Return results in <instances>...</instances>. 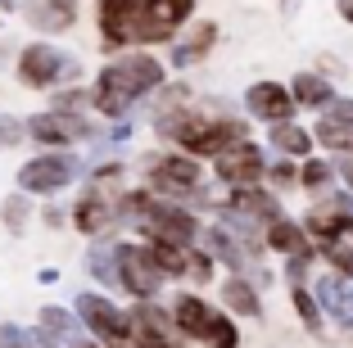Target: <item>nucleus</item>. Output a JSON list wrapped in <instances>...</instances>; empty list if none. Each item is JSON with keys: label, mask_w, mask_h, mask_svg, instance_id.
<instances>
[{"label": "nucleus", "mask_w": 353, "mask_h": 348, "mask_svg": "<svg viewBox=\"0 0 353 348\" xmlns=\"http://www.w3.org/2000/svg\"><path fill=\"white\" fill-rule=\"evenodd\" d=\"M159 86H163V63L154 54H118L95 77V109L104 118H123L141 95L159 91Z\"/></svg>", "instance_id": "nucleus-1"}, {"label": "nucleus", "mask_w": 353, "mask_h": 348, "mask_svg": "<svg viewBox=\"0 0 353 348\" xmlns=\"http://www.w3.org/2000/svg\"><path fill=\"white\" fill-rule=\"evenodd\" d=\"M159 136L176 141L190 158H222L227 150L245 145V127L236 118H199L190 109H163L159 113Z\"/></svg>", "instance_id": "nucleus-2"}, {"label": "nucleus", "mask_w": 353, "mask_h": 348, "mask_svg": "<svg viewBox=\"0 0 353 348\" xmlns=\"http://www.w3.org/2000/svg\"><path fill=\"white\" fill-rule=\"evenodd\" d=\"M82 77V59L50 41H32L28 50L19 54V82L32 86V91H50V86L77 82Z\"/></svg>", "instance_id": "nucleus-3"}, {"label": "nucleus", "mask_w": 353, "mask_h": 348, "mask_svg": "<svg viewBox=\"0 0 353 348\" xmlns=\"http://www.w3.org/2000/svg\"><path fill=\"white\" fill-rule=\"evenodd\" d=\"M77 176H86V163H77L73 154H37V158H28V163L19 167V190L23 195H54V190H63V185H73Z\"/></svg>", "instance_id": "nucleus-4"}, {"label": "nucleus", "mask_w": 353, "mask_h": 348, "mask_svg": "<svg viewBox=\"0 0 353 348\" xmlns=\"http://www.w3.org/2000/svg\"><path fill=\"white\" fill-rule=\"evenodd\" d=\"M303 231L317 249L340 245V240H353V195L349 190H335V195H322L303 217Z\"/></svg>", "instance_id": "nucleus-5"}, {"label": "nucleus", "mask_w": 353, "mask_h": 348, "mask_svg": "<svg viewBox=\"0 0 353 348\" xmlns=\"http://www.w3.org/2000/svg\"><path fill=\"white\" fill-rule=\"evenodd\" d=\"M118 272H123V289L136 303H150L159 294V285L168 280L145 245H118Z\"/></svg>", "instance_id": "nucleus-6"}, {"label": "nucleus", "mask_w": 353, "mask_h": 348, "mask_svg": "<svg viewBox=\"0 0 353 348\" xmlns=\"http://www.w3.org/2000/svg\"><path fill=\"white\" fill-rule=\"evenodd\" d=\"M28 136L41 150H68V145L86 141L91 136V123L82 113H59V109H46V113H32L28 118Z\"/></svg>", "instance_id": "nucleus-7"}, {"label": "nucleus", "mask_w": 353, "mask_h": 348, "mask_svg": "<svg viewBox=\"0 0 353 348\" xmlns=\"http://www.w3.org/2000/svg\"><path fill=\"white\" fill-rule=\"evenodd\" d=\"M195 14V0H145V14L136 23V41L141 45H159L172 41L176 28Z\"/></svg>", "instance_id": "nucleus-8"}, {"label": "nucleus", "mask_w": 353, "mask_h": 348, "mask_svg": "<svg viewBox=\"0 0 353 348\" xmlns=\"http://www.w3.org/2000/svg\"><path fill=\"white\" fill-rule=\"evenodd\" d=\"M150 185L163 195H195L199 190V163L190 154H150Z\"/></svg>", "instance_id": "nucleus-9"}, {"label": "nucleus", "mask_w": 353, "mask_h": 348, "mask_svg": "<svg viewBox=\"0 0 353 348\" xmlns=\"http://www.w3.org/2000/svg\"><path fill=\"white\" fill-rule=\"evenodd\" d=\"M73 307H77V317H82V326L91 330V335H100L104 344H114L118 335H132V317H123L114 303L104 294H91V289H77V298H73Z\"/></svg>", "instance_id": "nucleus-10"}, {"label": "nucleus", "mask_w": 353, "mask_h": 348, "mask_svg": "<svg viewBox=\"0 0 353 348\" xmlns=\"http://www.w3.org/2000/svg\"><path fill=\"white\" fill-rule=\"evenodd\" d=\"M100 14V37L109 45H132L136 41V23L145 14V0H95Z\"/></svg>", "instance_id": "nucleus-11"}, {"label": "nucleus", "mask_w": 353, "mask_h": 348, "mask_svg": "<svg viewBox=\"0 0 353 348\" xmlns=\"http://www.w3.org/2000/svg\"><path fill=\"white\" fill-rule=\"evenodd\" d=\"M263 176H268V158H263L259 145H236V150H227L218 158V181H227L231 190H240V185H259Z\"/></svg>", "instance_id": "nucleus-12"}, {"label": "nucleus", "mask_w": 353, "mask_h": 348, "mask_svg": "<svg viewBox=\"0 0 353 348\" xmlns=\"http://www.w3.org/2000/svg\"><path fill=\"white\" fill-rule=\"evenodd\" d=\"M132 330L145 348H181V330H176L172 312H159L154 303H136L132 307Z\"/></svg>", "instance_id": "nucleus-13"}, {"label": "nucleus", "mask_w": 353, "mask_h": 348, "mask_svg": "<svg viewBox=\"0 0 353 348\" xmlns=\"http://www.w3.org/2000/svg\"><path fill=\"white\" fill-rule=\"evenodd\" d=\"M245 109H250L254 118L276 127V123H290L294 95H290V86H281V82H254L250 91H245Z\"/></svg>", "instance_id": "nucleus-14"}, {"label": "nucleus", "mask_w": 353, "mask_h": 348, "mask_svg": "<svg viewBox=\"0 0 353 348\" xmlns=\"http://www.w3.org/2000/svg\"><path fill=\"white\" fill-rule=\"evenodd\" d=\"M218 307H208L199 294H181L172 303V321H176V330L186 339H199V344H208V335H213V326H218Z\"/></svg>", "instance_id": "nucleus-15"}, {"label": "nucleus", "mask_w": 353, "mask_h": 348, "mask_svg": "<svg viewBox=\"0 0 353 348\" xmlns=\"http://www.w3.org/2000/svg\"><path fill=\"white\" fill-rule=\"evenodd\" d=\"M23 19L46 37H59L77 23V0H23Z\"/></svg>", "instance_id": "nucleus-16"}, {"label": "nucleus", "mask_w": 353, "mask_h": 348, "mask_svg": "<svg viewBox=\"0 0 353 348\" xmlns=\"http://www.w3.org/2000/svg\"><path fill=\"white\" fill-rule=\"evenodd\" d=\"M73 222H77V231L82 236H104L109 226L118 222V204L109 195H104L100 185H91L82 199H77V208H73Z\"/></svg>", "instance_id": "nucleus-17"}, {"label": "nucleus", "mask_w": 353, "mask_h": 348, "mask_svg": "<svg viewBox=\"0 0 353 348\" xmlns=\"http://www.w3.org/2000/svg\"><path fill=\"white\" fill-rule=\"evenodd\" d=\"M317 303H322V312L335 321L340 330H353V285L344 276H322L317 280Z\"/></svg>", "instance_id": "nucleus-18"}, {"label": "nucleus", "mask_w": 353, "mask_h": 348, "mask_svg": "<svg viewBox=\"0 0 353 348\" xmlns=\"http://www.w3.org/2000/svg\"><path fill=\"white\" fill-rule=\"evenodd\" d=\"M227 208L254 217L259 226H272V222H281V217H285V213H281V199L268 195V190H259V185H240V190H231Z\"/></svg>", "instance_id": "nucleus-19"}, {"label": "nucleus", "mask_w": 353, "mask_h": 348, "mask_svg": "<svg viewBox=\"0 0 353 348\" xmlns=\"http://www.w3.org/2000/svg\"><path fill=\"white\" fill-rule=\"evenodd\" d=\"M268 249H276V254H285V258H299V254H312V240L299 222L281 217V222L268 226Z\"/></svg>", "instance_id": "nucleus-20"}, {"label": "nucleus", "mask_w": 353, "mask_h": 348, "mask_svg": "<svg viewBox=\"0 0 353 348\" xmlns=\"http://www.w3.org/2000/svg\"><path fill=\"white\" fill-rule=\"evenodd\" d=\"M199 240H204V249H208L213 258H218V263H227L231 272H245V263H250V258H245V249H240V240L231 236L227 226H208V231H204Z\"/></svg>", "instance_id": "nucleus-21"}, {"label": "nucleus", "mask_w": 353, "mask_h": 348, "mask_svg": "<svg viewBox=\"0 0 353 348\" xmlns=\"http://www.w3.org/2000/svg\"><path fill=\"white\" fill-rule=\"evenodd\" d=\"M268 141H272V150L285 154V158H308L312 154V132L308 127H294V123H276L268 132Z\"/></svg>", "instance_id": "nucleus-22"}, {"label": "nucleus", "mask_w": 353, "mask_h": 348, "mask_svg": "<svg viewBox=\"0 0 353 348\" xmlns=\"http://www.w3.org/2000/svg\"><path fill=\"white\" fill-rule=\"evenodd\" d=\"M290 95H294V104H299V109H326V104L335 100L331 82H326V77H317V72H299V77L290 82Z\"/></svg>", "instance_id": "nucleus-23"}, {"label": "nucleus", "mask_w": 353, "mask_h": 348, "mask_svg": "<svg viewBox=\"0 0 353 348\" xmlns=\"http://www.w3.org/2000/svg\"><path fill=\"white\" fill-rule=\"evenodd\" d=\"M86 267H91V276L100 280L104 289H123V272H118V245H95L86 254Z\"/></svg>", "instance_id": "nucleus-24"}, {"label": "nucleus", "mask_w": 353, "mask_h": 348, "mask_svg": "<svg viewBox=\"0 0 353 348\" xmlns=\"http://www.w3.org/2000/svg\"><path fill=\"white\" fill-rule=\"evenodd\" d=\"M222 303H227L231 312H240V317H259V312H263L259 289H254L245 276H231L227 285H222Z\"/></svg>", "instance_id": "nucleus-25"}, {"label": "nucleus", "mask_w": 353, "mask_h": 348, "mask_svg": "<svg viewBox=\"0 0 353 348\" xmlns=\"http://www.w3.org/2000/svg\"><path fill=\"white\" fill-rule=\"evenodd\" d=\"M213 41H218V28H213V23H199L190 41L172 45V68H190V63H199V59H204V50H208Z\"/></svg>", "instance_id": "nucleus-26"}, {"label": "nucleus", "mask_w": 353, "mask_h": 348, "mask_svg": "<svg viewBox=\"0 0 353 348\" xmlns=\"http://www.w3.org/2000/svg\"><path fill=\"white\" fill-rule=\"evenodd\" d=\"M145 249L154 254V263H159V272H163V276H186V267H190V249L168 245V240H150Z\"/></svg>", "instance_id": "nucleus-27"}, {"label": "nucleus", "mask_w": 353, "mask_h": 348, "mask_svg": "<svg viewBox=\"0 0 353 348\" xmlns=\"http://www.w3.org/2000/svg\"><path fill=\"white\" fill-rule=\"evenodd\" d=\"M312 141L326 145V150H353V127L335 123V118H322V123H317V132H312Z\"/></svg>", "instance_id": "nucleus-28"}, {"label": "nucleus", "mask_w": 353, "mask_h": 348, "mask_svg": "<svg viewBox=\"0 0 353 348\" xmlns=\"http://www.w3.org/2000/svg\"><path fill=\"white\" fill-rule=\"evenodd\" d=\"M28 217H32V199L28 195H10L5 204H0V222L10 226V236H23Z\"/></svg>", "instance_id": "nucleus-29"}, {"label": "nucleus", "mask_w": 353, "mask_h": 348, "mask_svg": "<svg viewBox=\"0 0 353 348\" xmlns=\"http://www.w3.org/2000/svg\"><path fill=\"white\" fill-rule=\"evenodd\" d=\"M290 298H294V307H299V321L312 330V335H317V330H322V317H326L322 303H317V294H308L303 285H294V289H290Z\"/></svg>", "instance_id": "nucleus-30"}, {"label": "nucleus", "mask_w": 353, "mask_h": 348, "mask_svg": "<svg viewBox=\"0 0 353 348\" xmlns=\"http://www.w3.org/2000/svg\"><path fill=\"white\" fill-rule=\"evenodd\" d=\"M331 176H335V163H326V158H308L299 167V185H308V190H326Z\"/></svg>", "instance_id": "nucleus-31"}, {"label": "nucleus", "mask_w": 353, "mask_h": 348, "mask_svg": "<svg viewBox=\"0 0 353 348\" xmlns=\"http://www.w3.org/2000/svg\"><path fill=\"white\" fill-rule=\"evenodd\" d=\"M317 254H322L326 263L335 267V276H344V280L353 276V245H349V240H340V245H326V249H317Z\"/></svg>", "instance_id": "nucleus-32"}, {"label": "nucleus", "mask_w": 353, "mask_h": 348, "mask_svg": "<svg viewBox=\"0 0 353 348\" xmlns=\"http://www.w3.org/2000/svg\"><path fill=\"white\" fill-rule=\"evenodd\" d=\"M86 104H95V91H82V86H73V91H59V95H54L50 109H59V113H82Z\"/></svg>", "instance_id": "nucleus-33"}, {"label": "nucleus", "mask_w": 353, "mask_h": 348, "mask_svg": "<svg viewBox=\"0 0 353 348\" xmlns=\"http://www.w3.org/2000/svg\"><path fill=\"white\" fill-rule=\"evenodd\" d=\"M19 141H28V118H10V113H0V150H14Z\"/></svg>", "instance_id": "nucleus-34"}, {"label": "nucleus", "mask_w": 353, "mask_h": 348, "mask_svg": "<svg viewBox=\"0 0 353 348\" xmlns=\"http://www.w3.org/2000/svg\"><path fill=\"white\" fill-rule=\"evenodd\" d=\"M186 276H195V280H213V254H208V249H190Z\"/></svg>", "instance_id": "nucleus-35"}, {"label": "nucleus", "mask_w": 353, "mask_h": 348, "mask_svg": "<svg viewBox=\"0 0 353 348\" xmlns=\"http://www.w3.org/2000/svg\"><path fill=\"white\" fill-rule=\"evenodd\" d=\"M322 118H335V123L353 127V100H344V95H335V100L326 104V113H322Z\"/></svg>", "instance_id": "nucleus-36"}, {"label": "nucleus", "mask_w": 353, "mask_h": 348, "mask_svg": "<svg viewBox=\"0 0 353 348\" xmlns=\"http://www.w3.org/2000/svg\"><path fill=\"white\" fill-rule=\"evenodd\" d=\"M268 176H272L276 185H294V181H299V167L281 158V163H268Z\"/></svg>", "instance_id": "nucleus-37"}, {"label": "nucleus", "mask_w": 353, "mask_h": 348, "mask_svg": "<svg viewBox=\"0 0 353 348\" xmlns=\"http://www.w3.org/2000/svg\"><path fill=\"white\" fill-rule=\"evenodd\" d=\"M308 263H312V254H299V258H290V267H285V276H290L294 285H303V276H308Z\"/></svg>", "instance_id": "nucleus-38"}, {"label": "nucleus", "mask_w": 353, "mask_h": 348, "mask_svg": "<svg viewBox=\"0 0 353 348\" xmlns=\"http://www.w3.org/2000/svg\"><path fill=\"white\" fill-rule=\"evenodd\" d=\"M127 136H132V123H127V118H118V127H114V132H109V145L127 141Z\"/></svg>", "instance_id": "nucleus-39"}, {"label": "nucleus", "mask_w": 353, "mask_h": 348, "mask_svg": "<svg viewBox=\"0 0 353 348\" xmlns=\"http://www.w3.org/2000/svg\"><path fill=\"white\" fill-rule=\"evenodd\" d=\"M104 348H145V344H141V339H136V330H132V335H118L114 344H104Z\"/></svg>", "instance_id": "nucleus-40"}, {"label": "nucleus", "mask_w": 353, "mask_h": 348, "mask_svg": "<svg viewBox=\"0 0 353 348\" xmlns=\"http://www.w3.org/2000/svg\"><path fill=\"white\" fill-rule=\"evenodd\" d=\"M335 172H340L344 181H349V190H353V158H344V163H335Z\"/></svg>", "instance_id": "nucleus-41"}, {"label": "nucleus", "mask_w": 353, "mask_h": 348, "mask_svg": "<svg viewBox=\"0 0 353 348\" xmlns=\"http://www.w3.org/2000/svg\"><path fill=\"white\" fill-rule=\"evenodd\" d=\"M37 280H41V285H54V280H59V272H54V267H41V272H37Z\"/></svg>", "instance_id": "nucleus-42"}, {"label": "nucleus", "mask_w": 353, "mask_h": 348, "mask_svg": "<svg viewBox=\"0 0 353 348\" xmlns=\"http://www.w3.org/2000/svg\"><path fill=\"white\" fill-rule=\"evenodd\" d=\"M335 5H340V19L353 23V0H335Z\"/></svg>", "instance_id": "nucleus-43"}, {"label": "nucleus", "mask_w": 353, "mask_h": 348, "mask_svg": "<svg viewBox=\"0 0 353 348\" xmlns=\"http://www.w3.org/2000/svg\"><path fill=\"white\" fill-rule=\"evenodd\" d=\"M46 226H63V213H59V208H46Z\"/></svg>", "instance_id": "nucleus-44"}, {"label": "nucleus", "mask_w": 353, "mask_h": 348, "mask_svg": "<svg viewBox=\"0 0 353 348\" xmlns=\"http://www.w3.org/2000/svg\"><path fill=\"white\" fill-rule=\"evenodd\" d=\"M0 10H5V14H14V10H23V0H0Z\"/></svg>", "instance_id": "nucleus-45"}, {"label": "nucleus", "mask_w": 353, "mask_h": 348, "mask_svg": "<svg viewBox=\"0 0 353 348\" xmlns=\"http://www.w3.org/2000/svg\"><path fill=\"white\" fill-rule=\"evenodd\" d=\"M82 348H104V344H82Z\"/></svg>", "instance_id": "nucleus-46"}]
</instances>
